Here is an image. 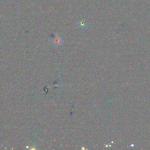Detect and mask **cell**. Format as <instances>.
Returning a JSON list of instances; mask_svg holds the SVG:
<instances>
[{
	"label": "cell",
	"instance_id": "obj_1",
	"mask_svg": "<svg viewBox=\"0 0 150 150\" xmlns=\"http://www.w3.org/2000/svg\"><path fill=\"white\" fill-rule=\"evenodd\" d=\"M52 42L54 45H60L62 43V38L59 36L56 35L53 38Z\"/></svg>",
	"mask_w": 150,
	"mask_h": 150
}]
</instances>
